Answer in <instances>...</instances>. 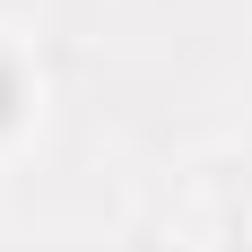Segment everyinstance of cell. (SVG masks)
Segmentation results:
<instances>
[{
	"instance_id": "6da1fadb",
	"label": "cell",
	"mask_w": 252,
	"mask_h": 252,
	"mask_svg": "<svg viewBox=\"0 0 252 252\" xmlns=\"http://www.w3.org/2000/svg\"><path fill=\"white\" fill-rule=\"evenodd\" d=\"M18 96H26V87H18V61H9V52H0V122H9V113H18Z\"/></svg>"
}]
</instances>
